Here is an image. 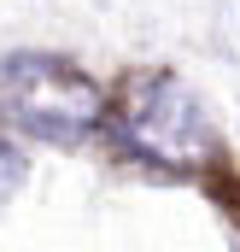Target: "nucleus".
I'll use <instances>...</instances> for the list:
<instances>
[{
    "label": "nucleus",
    "mask_w": 240,
    "mask_h": 252,
    "mask_svg": "<svg viewBox=\"0 0 240 252\" xmlns=\"http://www.w3.org/2000/svg\"><path fill=\"white\" fill-rule=\"evenodd\" d=\"M0 118L18 129V135H35V141H53L70 147L82 135L106 124V94L94 76H82L70 59L59 53H6L0 59Z\"/></svg>",
    "instance_id": "nucleus-1"
},
{
    "label": "nucleus",
    "mask_w": 240,
    "mask_h": 252,
    "mask_svg": "<svg viewBox=\"0 0 240 252\" xmlns=\"http://www.w3.org/2000/svg\"><path fill=\"white\" fill-rule=\"evenodd\" d=\"M112 135L164 176H199L217 158L211 118L199 112V100L176 76H135L112 118Z\"/></svg>",
    "instance_id": "nucleus-2"
},
{
    "label": "nucleus",
    "mask_w": 240,
    "mask_h": 252,
    "mask_svg": "<svg viewBox=\"0 0 240 252\" xmlns=\"http://www.w3.org/2000/svg\"><path fill=\"white\" fill-rule=\"evenodd\" d=\"M18 182H24V153H18L12 141H0V211H6V199L18 193Z\"/></svg>",
    "instance_id": "nucleus-3"
}]
</instances>
